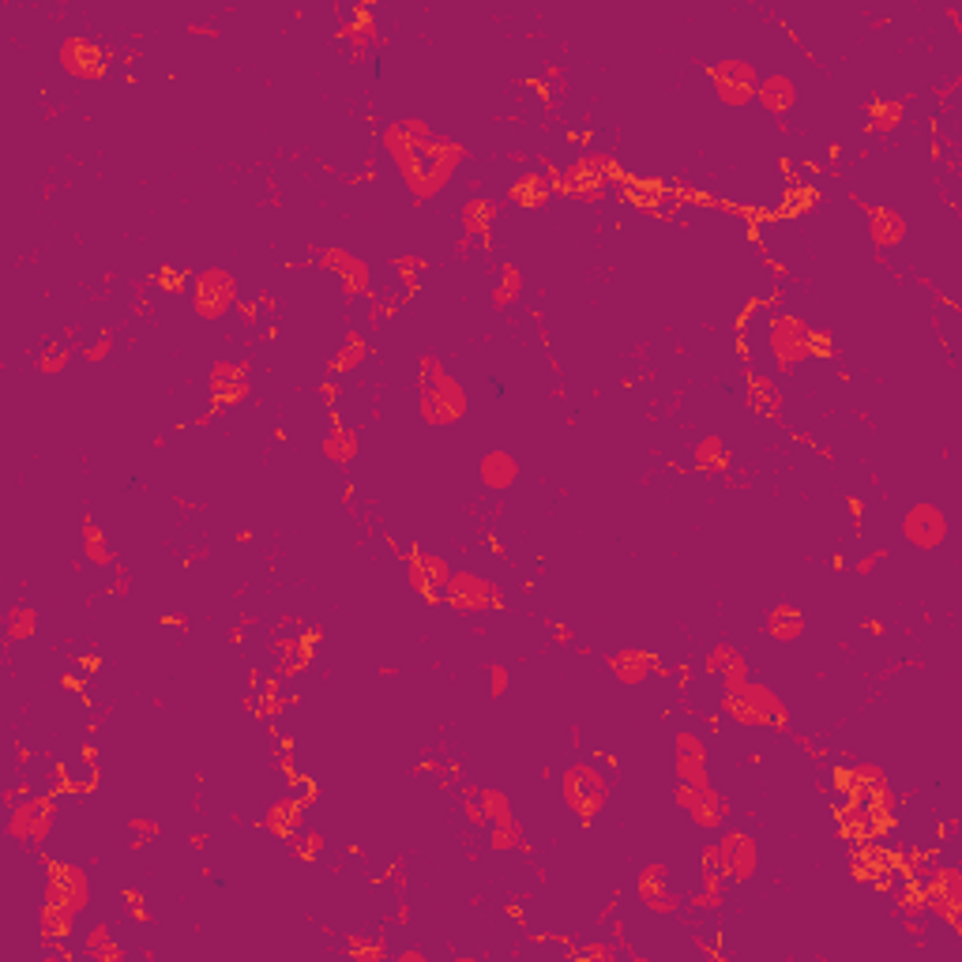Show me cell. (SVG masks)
I'll use <instances>...</instances> for the list:
<instances>
[{
    "mask_svg": "<svg viewBox=\"0 0 962 962\" xmlns=\"http://www.w3.org/2000/svg\"><path fill=\"white\" fill-rule=\"evenodd\" d=\"M902 534H906V542H914L917 549H936V545L947 542L951 523H947V515L940 512L936 504H914V508L906 512V519H902Z\"/></svg>",
    "mask_w": 962,
    "mask_h": 962,
    "instance_id": "4fadbf2b",
    "label": "cell"
},
{
    "mask_svg": "<svg viewBox=\"0 0 962 962\" xmlns=\"http://www.w3.org/2000/svg\"><path fill=\"white\" fill-rule=\"evenodd\" d=\"M83 553H87V560L91 564H109L113 560V549H109L106 534H102V527L98 523H83Z\"/></svg>",
    "mask_w": 962,
    "mask_h": 962,
    "instance_id": "836d02e7",
    "label": "cell"
},
{
    "mask_svg": "<svg viewBox=\"0 0 962 962\" xmlns=\"http://www.w3.org/2000/svg\"><path fill=\"white\" fill-rule=\"evenodd\" d=\"M91 899V884L87 872L68 861H49L46 857V902L38 914V929L46 940H64L72 936L76 917L83 914V906Z\"/></svg>",
    "mask_w": 962,
    "mask_h": 962,
    "instance_id": "7a4b0ae2",
    "label": "cell"
},
{
    "mask_svg": "<svg viewBox=\"0 0 962 962\" xmlns=\"http://www.w3.org/2000/svg\"><path fill=\"white\" fill-rule=\"evenodd\" d=\"M756 384V391H752V406L760 410V414H775L778 406H782V391L771 384V380H752Z\"/></svg>",
    "mask_w": 962,
    "mask_h": 962,
    "instance_id": "74e56055",
    "label": "cell"
},
{
    "mask_svg": "<svg viewBox=\"0 0 962 962\" xmlns=\"http://www.w3.org/2000/svg\"><path fill=\"white\" fill-rule=\"evenodd\" d=\"M869 117L876 132H891L902 121V102H869Z\"/></svg>",
    "mask_w": 962,
    "mask_h": 962,
    "instance_id": "8d00e7d4",
    "label": "cell"
},
{
    "mask_svg": "<svg viewBox=\"0 0 962 962\" xmlns=\"http://www.w3.org/2000/svg\"><path fill=\"white\" fill-rule=\"evenodd\" d=\"M767 327H771V331H767L771 354H775V365L782 373H793L801 361H808V335H812V327H808L805 320H797L790 312H775Z\"/></svg>",
    "mask_w": 962,
    "mask_h": 962,
    "instance_id": "ba28073f",
    "label": "cell"
},
{
    "mask_svg": "<svg viewBox=\"0 0 962 962\" xmlns=\"http://www.w3.org/2000/svg\"><path fill=\"white\" fill-rule=\"evenodd\" d=\"M106 354H109V339L94 342V346H87V350H83V357H87V361H98V357H106Z\"/></svg>",
    "mask_w": 962,
    "mask_h": 962,
    "instance_id": "7bdbcfd3",
    "label": "cell"
},
{
    "mask_svg": "<svg viewBox=\"0 0 962 962\" xmlns=\"http://www.w3.org/2000/svg\"><path fill=\"white\" fill-rule=\"evenodd\" d=\"M320 264L331 267L335 275L342 279V286H346V297H357L369 290V264L365 260H357V256H350V252L342 249H324L320 252Z\"/></svg>",
    "mask_w": 962,
    "mask_h": 962,
    "instance_id": "e0dca14e",
    "label": "cell"
},
{
    "mask_svg": "<svg viewBox=\"0 0 962 962\" xmlns=\"http://www.w3.org/2000/svg\"><path fill=\"white\" fill-rule=\"evenodd\" d=\"M722 707L733 714L741 726H786V703L752 677H726L722 681Z\"/></svg>",
    "mask_w": 962,
    "mask_h": 962,
    "instance_id": "277c9868",
    "label": "cell"
},
{
    "mask_svg": "<svg viewBox=\"0 0 962 962\" xmlns=\"http://www.w3.org/2000/svg\"><path fill=\"white\" fill-rule=\"evenodd\" d=\"M707 76L714 79V94L733 109H745L752 98H756V87H760V72L752 61H741V57H730V61H718L707 68Z\"/></svg>",
    "mask_w": 962,
    "mask_h": 962,
    "instance_id": "9c48e42d",
    "label": "cell"
},
{
    "mask_svg": "<svg viewBox=\"0 0 962 962\" xmlns=\"http://www.w3.org/2000/svg\"><path fill=\"white\" fill-rule=\"evenodd\" d=\"M636 891H639V902L651 910V914H677L681 910V895L669 887V865H647V869L639 872L636 880Z\"/></svg>",
    "mask_w": 962,
    "mask_h": 962,
    "instance_id": "9a60e30c",
    "label": "cell"
},
{
    "mask_svg": "<svg viewBox=\"0 0 962 962\" xmlns=\"http://www.w3.org/2000/svg\"><path fill=\"white\" fill-rule=\"evenodd\" d=\"M267 827L275 831L279 838H294L301 827H305V801H297V797H286V801H275V805L267 808Z\"/></svg>",
    "mask_w": 962,
    "mask_h": 962,
    "instance_id": "7402d4cb",
    "label": "cell"
},
{
    "mask_svg": "<svg viewBox=\"0 0 962 962\" xmlns=\"http://www.w3.org/2000/svg\"><path fill=\"white\" fill-rule=\"evenodd\" d=\"M478 801H481V808H485V820L489 823H512L515 820L512 801H508L500 790H478Z\"/></svg>",
    "mask_w": 962,
    "mask_h": 962,
    "instance_id": "e575fe53",
    "label": "cell"
},
{
    "mask_svg": "<svg viewBox=\"0 0 962 962\" xmlns=\"http://www.w3.org/2000/svg\"><path fill=\"white\" fill-rule=\"evenodd\" d=\"M245 395H249V380L241 373V365L218 361L211 369V399H215V406H237Z\"/></svg>",
    "mask_w": 962,
    "mask_h": 962,
    "instance_id": "d6986e66",
    "label": "cell"
},
{
    "mask_svg": "<svg viewBox=\"0 0 962 962\" xmlns=\"http://www.w3.org/2000/svg\"><path fill=\"white\" fill-rule=\"evenodd\" d=\"M361 361H365V339L354 331V335H346V342L335 350V357L327 365H331V373H354Z\"/></svg>",
    "mask_w": 962,
    "mask_h": 962,
    "instance_id": "1f68e13d",
    "label": "cell"
},
{
    "mask_svg": "<svg viewBox=\"0 0 962 962\" xmlns=\"http://www.w3.org/2000/svg\"><path fill=\"white\" fill-rule=\"evenodd\" d=\"M418 410L421 421L429 425H455L459 418H466L470 399H466L463 384L451 373H444L440 357L425 354L418 369Z\"/></svg>",
    "mask_w": 962,
    "mask_h": 962,
    "instance_id": "3957f363",
    "label": "cell"
},
{
    "mask_svg": "<svg viewBox=\"0 0 962 962\" xmlns=\"http://www.w3.org/2000/svg\"><path fill=\"white\" fill-rule=\"evenodd\" d=\"M609 666L621 684H643L658 669V658L651 651H621L609 658Z\"/></svg>",
    "mask_w": 962,
    "mask_h": 962,
    "instance_id": "44dd1931",
    "label": "cell"
},
{
    "mask_svg": "<svg viewBox=\"0 0 962 962\" xmlns=\"http://www.w3.org/2000/svg\"><path fill=\"white\" fill-rule=\"evenodd\" d=\"M64 365H68V350H61V346H49L46 354L38 357V373H46V376L61 373Z\"/></svg>",
    "mask_w": 962,
    "mask_h": 962,
    "instance_id": "ab89813d",
    "label": "cell"
},
{
    "mask_svg": "<svg viewBox=\"0 0 962 962\" xmlns=\"http://www.w3.org/2000/svg\"><path fill=\"white\" fill-rule=\"evenodd\" d=\"M756 865H760V846H756V838L745 835V831L722 835V842L707 846V854H703V872L726 876V880H737V884L752 880V876H756Z\"/></svg>",
    "mask_w": 962,
    "mask_h": 962,
    "instance_id": "8992f818",
    "label": "cell"
},
{
    "mask_svg": "<svg viewBox=\"0 0 962 962\" xmlns=\"http://www.w3.org/2000/svg\"><path fill=\"white\" fill-rule=\"evenodd\" d=\"M384 151L395 162L406 188L414 192V200H433L466 158L463 143L444 140V136H433L429 143H414L403 132V125L384 128Z\"/></svg>",
    "mask_w": 962,
    "mask_h": 962,
    "instance_id": "6da1fadb",
    "label": "cell"
},
{
    "mask_svg": "<svg viewBox=\"0 0 962 962\" xmlns=\"http://www.w3.org/2000/svg\"><path fill=\"white\" fill-rule=\"evenodd\" d=\"M406 575H410V590H414V594H421L425 602H440V598H444V594H440V587L433 583L429 568L421 564L418 553H414V557H410V564H406Z\"/></svg>",
    "mask_w": 962,
    "mask_h": 962,
    "instance_id": "d6a6232c",
    "label": "cell"
},
{
    "mask_svg": "<svg viewBox=\"0 0 962 962\" xmlns=\"http://www.w3.org/2000/svg\"><path fill=\"white\" fill-rule=\"evenodd\" d=\"M83 955H87V959H98V962L125 959V951H121V944H113V932H109L106 925H94V929L87 932V940H83Z\"/></svg>",
    "mask_w": 962,
    "mask_h": 962,
    "instance_id": "f1b7e54d",
    "label": "cell"
},
{
    "mask_svg": "<svg viewBox=\"0 0 962 962\" xmlns=\"http://www.w3.org/2000/svg\"><path fill=\"white\" fill-rule=\"evenodd\" d=\"M493 215H497V207L489 200H481V196H474V200L463 203V230L470 241H478V237H485L489 233V226H493Z\"/></svg>",
    "mask_w": 962,
    "mask_h": 962,
    "instance_id": "83f0119b",
    "label": "cell"
},
{
    "mask_svg": "<svg viewBox=\"0 0 962 962\" xmlns=\"http://www.w3.org/2000/svg\"><path fill=\"white\" fill-rule=\"evenodd\" d=\"M756 98H760V106L767 109V113L782 117V113H790V109L797 106V83H793L790 76L775 72V76L760 79V87H756Z\"/></svg>",
    "mask_w": 962,
    "mask_h": 962,
    "instance_id": "ffe728a7",
    "label": "cell"
},
{
    "mask_svg": "<svg viewBox=\"0 0 962 962\" xmlns=\"http://www.w3.org/2000/svg\"><path fill=\"white\" fill-rule=\"evenodd\" d=\"M481 485L485 489H508L515 478H519V463H515L508 451H489V455H481Z\"/></svg>",
    "mask_w": 962,
    "mask_h": 962,
    "instance_id": "603a6c76",
    "label": "cell"
},
{
    "mask_svg": "<svg viewBox=\"0 0 962 962\" xmlns=\"http://www.w3.org/2000/svg\"><path fill=\"white\" fill-rule=\"evenodd\" d=\"M767 632H771L775 639H782V643L801 639V632H805V617H801V609L790 606V602L775 606L771 613H767Z\"/></svg>",
    "mask_w": 962,
    "mask_h": 962,
    "instance_id": "d4e9b609",
    "label": "cell"
},
{
    "mask_svg": "<svg viewBox=\"0 0 962 962\" xmlns=\"http://www.w3.org/2000/svg\"><path fill=\"white\" fill-rule=\"evenodd\" d=\"M673 763H677V778L681 782H688V786H703V782H711V775H707V745H703V737H696V733L681 730L677 733V741H673Z\"/></svg>",
    "mask_w": 962,
    "mask_h": 962,
    "instance_id": "2e32d148",
    "label": "cell"
},
{
    "mask_svg": "<svg viewBox=\"0 0 962 962\" xmlns=\"http://www.w3.org/2000/svg\"><path fill=\"white\" fill-rule=\"evenodd\" d=\"M49 831H53V797H31L12 808V816H8V835L27 846H42Z\"/></svg>",
    "mask_w": 962,
    "mask_h": 962,
    "instance_id": "30bf717a",
    "label": "cell"
},
{
    "mask_svg": "<svg viewBox=\"0 0 962 962\" xmlns=\"http://www.w3.org/2000/svg\"><path fill=\"white\" fill-rule=\"evenodd\" d=\"M128 827H132V831H136L140 838H155L158 835V823L155 820H132Z\"/></svg>",
    "mask_w": 962,
    "mask_h": 962,
    "instance_id": "b9f144b4",
    "label": "cell"
},
{
    "mask_svg": "<svg viewBox=\"0 0 962 962\" xmlns=\"http://www.w3.org/2000/svg\"><path fill=\"white\" fill-rule=\"evenodd\" d=\"M233 305H237V282L226 267H207L196 275L192 282V309L200 320L207 324H218L222 316H230Z\"/></svg>",
    "mask_w": 962,
    "mask_h": 962,
    "instance_id": "52a82bcc",
    "label": "cell"
},
{
    "mask_svg": "<svg viewBox=\"0 0 962 962\" xmlns=\"http://www.w3.org/2000/svg\"><path fill=\"white\" fill-rule=\"evenodd\" d=\"M865 222H869V237L872 245L880 249H891V245H902L906 241V218L891 207H872L865 203Z\"/></svg>",
    "mask_w": 962,
    "mask_h": 962,
    "instance_id": "ac0fdd59",
    "label": "cell"
},
{
    "mask_svg": "<svg viewBox=\"0 0 962 962\" xmlns=\"http://www.w3.org/2000/svg\"><path fill=\"white\" fill-rule=\"evenodd\" d=\"M519 294H523V271H519L515 264L500 267V286L493 290V301L504 309L508 301H519Z\"/></svg>",
    "mask_w": 962,
    "mask_h": 962,
    "instance_id": "d590c367",
    "label": "cell"
},
{
    "mask_svg": "<svg viewBox=\"0 0 962 962\" xmlns=\"http://www.w3.org/2000/svg\"><path fill=\"white\" fill-rule=\"evenodd\" d=\"M34 628H38V613H34V606H27V602L8 606V613H4V632H8V639H31Z\"/></svg>",
    "mask_w": 962,
    "mask_h": 962,
    "instance_id": "f546056e",
    "label": "cell"
},
{
    "mask_svg": "<svg viewBox=\"0 0 962 962\" xmlns=\"http://www.w3.org/2000/svg\"><path fill=\"white\" fill-rule=\"evenodd\" d=\"M726 463H730V451L722 444V436H703L692 448V466L703 474H718V470H726Z\"/></svg>",
    "mask_w": 962,
    "mask_h": 962,
    "instance_id": "484cf974",
    "label": "cell"
},
{
    "mask_svg": "<svg viewBox=\"0 0 962 962\" xmlns=\"http://www.w3.org/2000/svg\"><path fill=\"white\" fill-rule=\"evenodd\" d=\"M707 673L711 677H745L748 673V662L745 654L737 651V647H730V643H722V647H714L711 654H707Z\"/></svg>",
    "mask_w": 962,
    "mask_h": 962,
    "instance_id": "4316f807",
    "label": "cell"
},
{
    "mask_svg": "<svg viewBox=\"0 0 962 962\" xmlns=\"http://www.w3.org/2000/svg\"><path fill=\"white\" fill-rule=\"evenodd\" d=\"M324 455L331 459V463H350V459L357 455V433H354V429H342V425H335V429L324 436Z\"/></svg>",
    "mask_w": 962,
    "mask_h": 962,
    "instance_id": "4dcf8cb0",
    "label": "cell"
},
{
    "mask_svg": "<svg viewBox=\"0 0 962 962\" xmlns=\"http://www.w3.org/2000/svg\"><path fill=\"white\" fill-rule=\"evenodd\" d=\"M489 692H493V696H504V692H508V666L489 669Z\"/></svg>",
    "mask_w": 962,
    "mask_h": 962,
    "instance_id": "60d3db41",
    "label": "cell"
},
{
    "mask_svg": "<svg viewBox=\"0 0 962 962\" xmlns=\"http://www.w3.org/2000/svg\"><path fill=\"white\" fill-rule=\"evenodd\" d=\"M444 602H451L463 613H481V609L500 606V590L474 572H451L448 587H444Z\"/></svg>",
    "mask_w": 962,
    "mask_h": 962,
    "instance_id": "8fae6325",
    "label": "cell"
},
{
    "mask_svg": "<svg viewBox=\"0 0 962 962\" xmlns=\"http://www.w3.org/2000/svg\"><path fill=\"white\" fill-rule=\"evenodd\" d=\"M560 797L583 823H590L609 801V778L594 763H572L560 771Z\"/></svg>",
    "mask_w": 962,
    "mask_h": 962,
    "instance_id": "5b68a950",
    "label": "cell"
},
{
    "mask_svg": "<svg viewBox=\"0 0 962 962\" xmlns=\"http://www.w3.org/2000/svg\"><path fill=\"white\" fill-rule=\"evenodd\" d=\"M61 68L76 79H102L109 68V57L98 42L83 38V34H72V38H64L61 46Z\"/></svg>",
    "mask_w": 962,
    "mask_h": 962,
    "instance_id": "5bb4252c",
    "label": "cell"
},
{
    "mask_svg": "<svg viewBox=\"0 0 962 962\" xmlns=\"http://www.w3.org/2000/svg\"><path fill=\"white\" fill-rule=\"evenodd\" d=\"M346 951H350V955H357V959H384V955H388V947H384V940H380V936H376V940H365V936H350Z\"/></svg>",
    "mask_w": 962,
    "mask_h": 962,
    "instance_id": "f35d334b",
    "label": "cell"
},
{
    "mask_svg": "<svg viewBox=\"0 0 962 962\" xmlns=\"http://www.w3.org/2000/svg\"><path fill=\"white\" fill-rule=\"evenodd\" d=\"M673 801H677V805L692 816V823L703 827V831H718L722 820H726V801L714 793L711 782H703V786H688V782H681V786L673 790Z\"/></svg>",
    "mask_w": 962,
    "mask_h": 962,
    "instance_id": "7c38bea8",
    "label": "cell"
},
{
    "mask_svg": "<svg viewBox=\"0 0 962 962\" xmlns=\"http://www.w3.org/2000/svg\"><path fill=\"white\" fill-rule=\"evenodd\" d=\"M508 200L515 207H527V211H538L549 200V177L545 173H523L512 188H508Z\"/></svg>",
    "mask_w": 962,
    "mask_h": 962,
    "instance_id": "cb8c5ba5",
    "label": "cell"
}]
</instances>
